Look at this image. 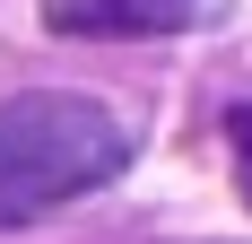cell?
<instances>
[{
	"label": "cell",
	"mask_w": 252,
	"mask_h": 244,
	"mask_svg": "<svg viewBox=\"0 0 252 244\" xmlns=\"http://www.w3.org/2000/svg\"><path fill=\"white\" fill-rule=\"evenodd\" d=\"M122 166H130V131L96 96L26 87L0 105V227L52 218V209L104 192Z\"/></svg>",
	"instance_id": "cell-1"
},
{
	"label": "cell",
	"mask_w": 252,
	"mask_h": 244,
	"mask_svg": "<svg viewBox=\"0 0 252 244\" xmlns=\"http://www.w3.org/2000/svg\"><path fill=\"white\" fill-rule=\"evenodd\" d=\"M200 18V0H44L52 35H174Z\"/></svg>",
	"instance_id": "cell-2"
},
{
	"label": "cell",
	"mask_w": 252,
	"mask_h": 244,
	"mask_svg": "<svg viewBox=\"0 0 252 244\" xmlns=\"http://www.w3.org/2000/svg\"><path fill=\"white\" fill-rule=\"evenodd\" d=\"M226 148H235V192L252 201V105H235V114H226Z\"/></svg>",
	"instance_id": "cell-3"
}]
</instances>
